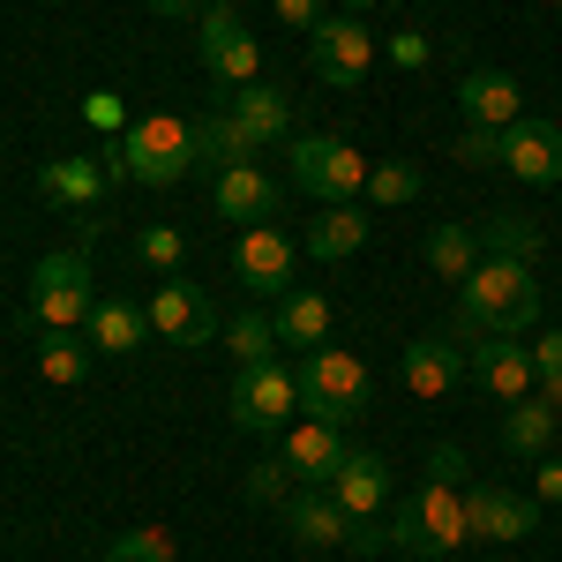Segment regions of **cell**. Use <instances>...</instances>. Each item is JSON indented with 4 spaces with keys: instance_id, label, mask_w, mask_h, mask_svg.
Returning <instances> with one entry per match:
<instances>
[{
    "instance_id": "1",
    "label": "cell",
    "mask_w": 562,
    "mask_h": 562,
    "mask_svg": "<svg viewBox=\"0 0 562 562\" xmlns=\"http://www.w3.org/2000/svg\"><path fill=\"white\" fill-rule=\"evenodd\" d=\"M540 323V285H532V262H503L480 256L473 278L458 285V307H450V338L473 352L480 338H518Z\"/></svg>"
},
{
    "instance_id": "2",
    "label": "cell",
    "mask_w": 562,
    "mask_h": 562,
    "mask_svg": "<svg viewBox=\"0 0 562 562\" xmlns=\"http://www.w3.org/2000/svg\"><path fill=\"white\" fill-rule=\"evenodd\" d=\"M293 375H301V413L307 420L352 428V420L375 405V375H368V360L346 352V346H307Z\"/></svg>"
},
{
    "instance_id": "3",
    "label": "cell",
    "mask_w": 562,
    "mask_h": 562,
    "mask_svg": "<svg viewBox=\"0 0 562 562\" xmlns=\"http://www.w3.org/2000/svg\"><path fill=\"white\" fill-rule=\"evenodd\" d=\"M98 293H90V248H53L31 270V301H23V330H83Z\"/></svg>"
},
{
    "instance_id": "4",
    "label": "cell",
    "mask_w": 562,
    "mask_h": 562,
    "mask_svg": "<svg viewBox=\"0 0 562 562\" xmlns=\"http://www.w3.org/2000/svg\"><path fill=\"white\" fill-rule=\"evenodd\" d=\"M121 158H128V180L143 188H180L195 173V121L188 113H143L128 135H121Z\"/></svg>"
},
{
    "instance_id": "5",
    "label": "cell",
    "mask_w": 562,
    "mask_h": 562,
    "mask_svg": "<svg viewBox=\"0 0 562 562\" xmlns=\"http://www.w3.org/2000/svg\"><path fill=\"white\" fill-rule=\"evenodd\" d=\"M285 166H293V188L315 195V203H360L368 195V158L352 150L346 135H293Z\"/></svg>"
},
{
    "instance_id": "6",
    "label": "cell",
    "mask_w": 562,
    "mask_h": 562,
    "mask_svg": "<svg viewBox=\"0 0 562 562\" xmlns=\"http://www.w3.org/2000/svg\"><path fill=\"white\" fill-rule=\"evenodd\" d=\"M301 420V375L285 360L233 368V428L240 435H285Z\"/></svg>"
},
{
    "instance_id": "7",
    "label": "cell",
    "mask_w": 562,
    "mask_h": 562,
    "mask_svg": "<svg viewBox=\"0 0 562 562\" xmlns=\"http://www.w3.org/2000/svg\"><path fill=\"white\" fill-rule=\"evenodd\" d=\"M195 53H203V76L211 83H225V90H248V83H262V38L225 8V0H211L203 15H195Z\"/></svg>"
},
{
    "instance_id": "8",
    "label": "cell",
    "mask_w": 562,
    "mask_h": 562,
    "mask_svg": "<svg viewBox=\"0 0 562 562\" xmlns=\"http://www.w3.org/2000/svg\"><path fill=\"white\" fill-rule=\"evenodd\" d=\"M368 68H375V38H368L360 15H323V23L307 31V76H315V83L360 90Z\"/></svg>"
},
{
    "instance_id": "9",
    "label": "cell",
    "mask_w": 562,
    "mask_h": 562,
    "mask_svg": "<svg viewBox=\"0 0 562 562\" xmlns=\"http://www.w3.org/2000/svg\"><path fill=\"white\" fill-rule=\"evenodd\" d=\"M346 428H330V420H293V428L278 435V458H285V473H293V487H330V473L346 465Z\"/></svg>"
},
{
    "instance_id": "10",
    "label": "cell",
    "mask_w": 562,
    "mask_h": 562,
    "mask_svg": "<svg viewBox=\"0 0 562 562\" xmlns=\"http://www.w3.org/2000/svg\"><path fill=\"white\" fill-rule=\"evenodd\" d=\"M465 375H473V368H465V346H458L450 330L413 338V346H405V360H397V383L413 390V397H428V405H435V397H450Z\"/></svg>"
},
{
    "instance_id": "11",
    "label": "cell",
    "mask_w": 562,
    "mask_h": 562,
    "mask_svg": "<svg viewBox=\"0 0 562 562\" xmlns=\"http://www.w3.org/2000/svg\"><path fill=\"white\" fill-rule=\"evenodd\" d=\"M150 330L173 338V346H211L217 338V307L203 301L188 278H166V285L150 293Z\"/></svg>"
},
{
    "instance_id": "12",
    "label": "cell",
    "mask_w": 562,
    "mask_h": 562,
    "mask_svg": "<svg viewBox=\"0 0 562 562\" xmlns=\"http://www.w3.org/2000/svg\"><path fill=\"white\" fill-rule=\"evenodd\" d=\"M503 173H518L525 188H555L562 180V128L555 121L525 113L518 128H503Z\"/></svg>"
},
{
    "instance_id": "13",
    "label": "cell",
    "mask_w": 562,
    "mask_h": 562,
    "mask_svg": "<svg viewBox=\"0 0 562 562\" xmlns=\"http://www.w3.org/2000/svg\"><path fill=\"white\" fill-rule=\"evenodd\" d=\"M465 518H473V540H532L540 503H525L510 487H487V480H465Z\"/></svg>"
},
{
    "instance_id": "14",
    "label": "cell",
    "mask_w": 562,
    "mask_h": 562,
    "mask_svg": "<svg viewBox=\"0 0 562 562\" xmlns=\"http://www.w3.org/2000/svg\"><path fill=\"white\" fill-rule=\"evenodd\" d=\"M278 203H285V188L262 173V166H225L217 188H211V211L225 217V225H270Z\"/></svg>"
},
{
    "instance_id": "15",
    "label": "cell",
    "mask_w": 562,
    "mask_h": 562,
    "mask_svg": "<svg viewBox=\"0 0 562 562\" xmlns=\"http://www.w3.org/2000/svg\"><path fill=\"white\" fill-rule=\"evenodd\" d=\"M465 368H473V383L487 390L495 405L532 397V346H518V338H480V346L465 352Z\"/></svg>"
},
{
    "instance_id": "16",
    "label": "cell",
    "mask_w": 562,
    "mask_h": 562,
    "mask_svg": "<svg viewBox=\"0 0 562 562\" xmlns=\"http://www.w3.org/2000/svg\"><path fill=\"white\" fill-rule=\"evenodd\" d=\"M458 113H465V128L503 135V128H518V121H525V90L510 83L503 68H473V76L458 83Z\"/></svg>"
},
{
    "instance_id": "17",
    "label": "cell",
    "mask_w": 562,
    "mask_h": 562,
    "mask_svg": "<svg viewBox=\"0 0 562 562\" xmlns=\"http://www.w3.org/2000/svg\"><path fill=\"white\" fill-rule=\"evenodd\" d=\"M233 270H240V285H256V293H293V240H285L278 225H240Z\"/></svg>"
},
{
    "instance_id": "18",
    "label": "cell",
    "mask_w": 562,
    "mask_h": 562,
    "mask_svg": "<svg viewBox=\"0 0 562 562\" xmlns=\"http://www.w3.org/2000/svg\"><path fill=\"white\" fill-rule=\"evenodd\" d=\"M105 188H113V180H105V166H98V150H90V158H45L38 166V195L45 203H53V211H98V203H105Z\"/></svg>"
},
{
    "instance_id": "19",
    "label": "cell",
    "mask_w": 562,
    "mask_h": 562,
    "mask_svg": "<svg viewBox=\"0 0 562 562\" xmlns=\"http://www.w3.org/2000/svg\"><path fill=\"white\" fill-rule=\"evenodd\" d=\"M413 510H420V532H428V555H458V548L473 540V518H465V487H450V480H420Z\"/></svg>"
},
{
    "instance_id": "20",
    "label": "cell",
    "mask_w": 562,
    "mask_h": 562,
    "mask_svg": "<svg viewBox=\"0 0 562 562\" xmlns=\"http://www.w3.org/2000/svg\"><path fill=\"white\" fill-rule=\"evenodd\" d=\"M330 495H338L346 518H383L390 510V465L375 450H346V465L330 473Z\"/></svg>"
},
{
    "instance_id": "21",
    "label": "cell",
    "mask_w": 562,
    "mask_h": 562,
    "mask_svg": "<svg viewBox=\"0 0 562 562\" xmlns=\"http://www.w3.org/2000/svg\"><path fill=\"white\" fill-rule=\"evenodd\" d=\"M285 532H293L301 548H352V518L338 510L330 487H301V495L285 503Z\"/></svg>"
},
{
    "instance_id": "22",
    "label": "cell",
    "mask_w": 562,
    "mask_h": 562,
    "mask_svg": "<svg viewBox=\"0 0 562 562\" xmlns=\"http://www.w3.org/2000/svg\"><path fill=\"white\" fill-rule=\"evenodd\" d=\"M555 428H562V413L548 405V397H518V405H503V420H495L503 450L525 458V465H540V458L555 450Z\"/></svg>"
},
{
    "instance_id": "23",
    "label": "cell",
    "mask_w": 562,
    "mask_h": 562,
    "mask_svg": "<svg viewBox=\"0 0 562 562\" xmlns=\"http://www.w3.org/2000/svg\"><path fill=\"white\" fill-rule=\"evenodd\" d=\"M278 338L285 346H330V330H338V307H330V293H315V285H293V293H278Z\"/></svg>"
},
{
    "instance_id": "24",
    "label": "cell",
    "mask_w": 562,
    "mask_h": 562,
    "mask_svg": "<svg viewBox=\"0 0 562 562\" xmlns=\"http://www.w3.org/2000/svg\"><path fill=\"white\" fill-rule=\"evenodd\" d=\"M225 113L240 121V128L256 135V143H293V98L278 83H248V90H233L225 98Z\"/></svg>"
},
{
    "instance_id": "25",
    "label": "cell",
    "mask_w": 562,
    "mask_h": 562,
    "mask_svg": "<svg viewBox=\"0 0 562 562\" xmlns=\"http://www.w3.org/2000/svg\"><path fill=\"white\" fill-rule=\"evenodd\" d=\"M368 248V211L360 203H323L315 225H307V256L315 262H346Z\"/></svg>"
},
{
    "instance_id": "26",
    "label": "cell",
    "mask_w": 562,
    "mask_h": 562,
    "mask_svg": "<svg viewBox=\"0 0 562 562\" xmlns=\"http://www.w3.org/2000/svg\"><path fill=\"white\" fill-rule=\"evenodd\" d=\"M195 158L225 173V166H256V158H262V143H256L248 128H240V121H233L225 105H211V113L195 121Z\"/></svg>"
},
{
    "instance_id": "27",
    "label": "cell",
    "mask_w": 562,
    "mask_h": 562,
    "mask_svg": "<svg viewBox=\"0 0 562 562\" xmlns=\"http://www.w3.org/2000/svg\"><path fill=\"white\" fill-rule=\"evenodd\" d=\"M83 330H90V346L105 352V360H121V352L143 346V330H150V307H135V301H98Z\"/></svg>"
},
{
    "instance_id": "28",
    "label": "cell",
    "mask_w": 562,
    "mask_h": 562,
    "mask_svg": "<svg viewBox=\"0 0 562 562\" xmlns=\"http://www.w3.org/2000/svg\"><path fill=\"white\" fill-rule=\"evenodd\" d=\"M473 233H480V256H503V262H540V248H548L525 211H495V217H480Z\"/></svg>"
},
{
    "instance_id": "29",
    "label": "cell",
    "mask_w": 562,
    "mask_h": 562,
    "mask_svg": "<svg viewBox=\"0 0 562 562\" xmlns=\"http://www.w3.org/2000/svg\"><path fill=\"white\" fill-rule=\"evenodd\" d=\"M90 360H98L90 338H76V330H38V375L53 390H76L90 375Z\"/></svg>"
},
{
    "instance_id": "30",
    "label": "cell",
    "mask_w": 562,
    "mask_h": 562,
    "mask_svg": "<svg viewBox=\"0 0 562 562\" xmlns=\"http://www.w3.org/2000/svg\"><path fill=\"white\" fill-rule=\"evenodd\" d=\"M420 256H428V270L442 278V285H465L480 262V233L473 225H435L428 240H420Z\"/></svg>"
},
{
    "instance_id": "31",
    "label": "cell",
    "mask_w": 562,
    "mask_h": 562,
    "mask_svg": "<svg viewBox=\"0 0 562 562\" xmlns=\"http://www.w3.org/2000/svg\"><path fill=\"white\" fill-rule=\"evenodd\" d=\"M278 315H262V307H240L233 323H225V352H233V368H256V360H278Z\"/></svg>"
},
{
    "instance_id": "32",
    "label": "cell",
    "mask_w": 562,
    "mask_h": 562,
    "mask_svg": "<svg viewBox=\"0 0 562 562\" xmlns=\"http://www.w3.org/2000/svg\"><path fill=\"white\" fill-rule=\"evenodd\" d=\"M420 188H428V173H420L413 158H383V166H368V203H383V211L420 203Z\"/></svg>"
},
{
    "instance_id": "33",
    "label": "cell",
    "mask_w": 562,
    "mask_h": 562,
    "mask_svg": "<svg viewBox=\"0 0 562 562\" xmlns=\"http://www.w3.org/2000/svg\"><path fill=\"white\" fill-rule=\"evenodd\" d=\"M173 532L166 525H135V532H121L113 548H105V562H173Z\"/></svg>"
},
{
    "instance_id": "34",
    "label": "cell",
    "mask_w": 562,
    "mask_h": 562,
    "mask_svg": "<svg viewBox=\"0 0 562 562\" xmlns=\"http://www.w3.org/2000/svg\"><path fill=\"white\" fill-rule=\"evenodd\" d=\"M135 256L150 262L158 278H180V262H188V240H180L173 225H143V233H135Z\"/></svg>"
},
{
    "instance_id": "35",
    "label": "cell",
    "mask_w": 562,
    "mask_h": 562,
    "mask_svg": "<svg viewBox=\"0 0 562 562\" xmlns=\"http://www.w3.org/2000/svg\"><path fill=\"white\" fill-rule=\"evenodd\" d=\"M532 397H548L562 413V330H548V338L532 346Z\"/></svg>"
},
{
    "instance_id": "36",
    "label": "cell",
    "mask_w": 562,
    "mask_h": 562,
    "mask_svg": "<svg viewBox=\"0 0 562 562\" xmlns=\"http://www.w3.org/2000/svg\"><path fill=\"white\" fill-rule=\"evenodd\" d=\"M248 503H270V510H285V503H293V473H285V458L248 465Z\"/></svg>"
},
{
    "instance_id": "37",
    "label": "cell",
    "mask_w": 562,
    "mask_h": 562,
    "mask_svg": "<svg viewBox=\"0 0 562 562\" xmlns=\"http://www.w3.org/2000/svg\"><path fill=\"white\" fill-rule=\"evenodd\" d=\"M83 113H90V128H105V135H128V128H135V121H128V98H121V90H90Z\"/></svg>"
},
{
    "instance_id": "38",
    "label": "cell",
    "mask_w": 562,
    "mask_h": 562,
    "mask_svg": "<svg viewBox=\"0 0 562 562\" xmlns=\"http://www.w3.org/2000/svg\"><path fill=\"white\" fill-rule=\"evenodd\" d=\"M450 158H458V166H503V135H487V128H465L458 143H450Z\"/></svg>"
},
{
    "instance_id": "39",
    "label": "cell",
    "mask_w": 562,
    "mask_h": 562,
    "mask_svg": "<svg viewBox=\"0 0 562 562\" xmlns=\"http://www.w3.org/2000/svg\"><path fill=\"white\" fill-rule=\"evenodd\" d=\"M383 525H390V548H405V555H428V532H420V510H413V503H397Z\"/></svg>"
},
{
    "instance_id": "40",
    "label": "cell",
    "mask_w": 562,
    "mask_h": 562,
    "mask_svg": "<svg viewBox=\"0 0 562 562\" xmlns=\"http://www.w3.org/2000/svg\"><path fill=\"white\" fill-rule=\"evenodd\" d=\"M428 60H435L428 31H397V38H390V68H405V76H420Z\"/></svg>"
},
{
    "instance_id": "41",
    "label": "cell",
    "mask_w": 562,
    "mask_h": 562,
    "mask_svg": "<svg viewBox=\"0 0 562 562\" xmlns=\"http://www.w3.org/2000/svg\"><path fill=\"white\" fill-rule=\"evenodd\" d=\"M420 480H450V487H465V450H458V442H435Z\"/></svg>"
},
{
    "instance_id": "42",
    "label": "cell",
    "mask_w": 562,
    "mask_h": 562,
    "mask_svg": "<svg viewBox=\"0 0 562 562\" xmlns=\"http://www.w3.org/2000/svg\"><path fill=\"white\" fill-rule=\"evenodd\" d=\"M270 8H278L285 31H315V23H323V0H270Z\"/></svg>"
},
{
    "instance_id": "43",
    "label": "cell",
    "mask_w": 562,
    "mask_h": 562,
    "mask_svg": "<svg viewBox=\"0 0 562 562\" xmlns=\"http://www.w3.org/2000/svg\"><path fill=\"white\" fill-rule=\"evenodd\" d=\"M532 495H540V503H562V458H555V450L532 465Z\"/></svg>"
},
{
    "instance_id": "44",
    "label": "cell",
    "mask_w": 562,
    "mask_h": 562,
    "mask_svg": "<svg viewBox=\"0 0 562 562\" xmlns=\"http://www.w3.org/2000/svg\"><path fill=\"white\" fill-rule=\"evenodd\" d=\"M143 8H150V15H203L211 0H143Z\"/></svg>"
},
{
    "instance_id": "45",
    "label": "cell",
    "mask_w": 562,
    "mask_h": 562,
    "mask_svg": "<svg viewBox=\"0 0 562 562\" xmlns=\"http://www.w3.org/2000/svg\"><path fill=\"white\" fill-rule=\"evenodd\" d=\"M360 8H375V0H346V15H360Z\"/></svg>"
}]
</instances>
